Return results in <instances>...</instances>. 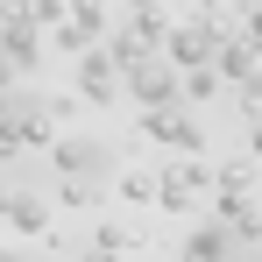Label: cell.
Segmentation results:
<instances>
[{
  "mask_svg": "<svg viewBox=\"0 0 262 262\" xmlns=\"http://www.w3.org/2000/svg\"><path fill=\"white\" fill-rule=\"evenodd\" d=\"M220 36H234V29H227V14H191V21H170V29H163V57H170L177 71H199V64H213Z\"/></svg>",
  "mask_w": 262,
  "mask_h": 262,
  "instance_id": "1",
  "label": "cell"
},
{
  "mask_svg": "<svg viewBox=\"0 0 262 262\" xmlns=\"http://www.w3.org/2000/svg\"><path fill=\"white\" fill-rule=\"evenodd\" d=\"M199 191H213V163H206L199 149H184L177 163L156 170V206H163V213H191V199H199Z\"/></svg>",
  "mask_w": 262,
  "mask_h": 262,
  "instance_id": "2",
  "label": "cell"
},
{
  "mask_svg": "<svg viewBox=\"0 0 262 262\" xmlns=\"http://www.w3.org/2000/svg\"><path fill=\"white\" fill-rule=\"evenodd\" d=\"M121 92H128L135 106H177V64L163 57V50H149L142 64L121 71Z\"/></svg>",
  "mask_w": 262,
  "mask_h": 262,
  "instance_id": "3",
  "label": "cell"
},
{
  "mask_svg": "<svg viewBox=\"0 0 262 262\" xmlns=\"http://www.w3.org/2000/svg\"><path fill=\"white\" fill-rule=\"evenodd\" d=\"M50 163H57V177H92V184H106V170H114V149H106V142H92V135H64V128H57V142H50Z\"/></svg>",
  "mask_w": 262,
  "mask_h": 262,
  "instance_id": "4",
  "label": "cell"
},
{
  "mask_svg": "<svg viewBox=\"0 0 262 262\" xmlns=\"http://www.w3.org/2000/svg\"><path fill=\"white\" fill-rule=\"evenodd\" d=\"M142 135L149 142H163V149H206V128H199V114L177 99V106H142Z\"/></svg>",
  "mask_w": 262,
  "mask_h": 262,
  "instance_id": "5",
  "label": "cell"
},
{
  "mask_svg": "<svg viewBox=\"0 0 262 262\" xmlns=\"http://www.w3.org/2000/svg\"><path fill=\"white\" fill-rule=\"evenodd\" d=\"M78 99H85V106H114V99H121V71H114V57L99 43L78 50Z\"/></svg>",
  "mask_w": 262,
  "mask_h": 262,
  "instance_id": "6",
  "label": "cell"
},
{
  "mask_svg": "<svg viewBox=\"0 0 262 262\" xmlns=\"http://www.w3.org/2000/svg\"><path fill=\"white\" fill-rule=\"evenodd\" d=\"M0 64L14 71V78H29V71H43V29L21 14V21H0Z\"/></svg>",
  "mask_w": 262,
  "mask_h": 262,
  "instance_id": "7",
  "label": "cell"
},
{
  "mask_svg": "<svg viewBox=\"0 0 262 262\" xmlns=\"http://www.w3.org/2000/svg\"><path fill=\"white\" fill-rule=\"evenodd\" d=\"M213 78H220L227 92H241V99H248V92H255V43H248V36H220Z\"/></svg>",
  "mask_w": 262,
  "mask_h": 262,
  "instance_id": "8",
  "label": "cell"
},
{
  "mask_svg": "<svg viewBox=\"0 0 262 262\" xmlns=\"http://www.w3.org/2000/svg\"><path fill=\"white\" fill-rule=\"evenodd\" d=\"M0 220H7L21 241H43L50 220H57V206H50V191H7V199H0Z\"/></svg>",
  "mask_w": 262,
  "mask_h": 262,
  "instance_id": "9",
  "label": "cell"
},
{
  "mask_svg": "<svg viewBox=\"0 0 262 262\" xmlns=\"http://www.w3.org/2000/svg\"><path fill=\"white\" fill-rule=\"evenodd\" d=\"M184 262H234V234H227V220H206V227H191V241H184Z\"/></svg>",
  "mask_w": 262,
  "mask_h": 262,
  "instance_id": "10",
  "label": "cell"
},
{
  "mask_svg": "<svg viewBox=\"0 0 262 262\" xmlns=\"http://www.w3.org/2000/svg\"><path fill=\"white\" fill-rule=\"evenodd\" d=\"M64 21L85 29V43H99V36L114 29V0H64Z\"/></svg>",
  "mask_w": 262,
  "mask_h": 262,
  "instance_id": "11",
  "label": "cell"
},
{
  "mask_svg": "<svg viewBox=\"0 0 262 262\" xmlns=\"http://www.w3.org/2000/svg\"><path fill=\"white\" fill-rule=\"evenodd\" d=\"M220 78H213V64H199V71H177V99H191V106H206V99H220Z\"/></svg>",
  "mask_w": 262,
  "mask_h": 262,
  "instance_id": "12",
  "label": "cell"
},
{
  "mask_svg": "<svg viewBox=\"0 0 262 262\" xmlns=\"http://www.w3.org/2000/svg\"><path fill=\"white\" fill-rule=\"evenodd\" d=\"M99 199H106V184H92V177H64V184H57V206H78V213H85Z\"/></svg>",
  "mask_w": 262,
  "mask_h": 262,
  "instance_id": "13",
  "label": "cell"
},
{
  "mask_svg": "<svg viewBox=\"0 0 262 262\" xmlns=\"http://www.w3.org/2000/svg\"><path fill=\"white\" fill-rule=\"evenodd\" d=\"M121 199L128 206H156V170H121Z\"/></svg>",
  "mask_w": 262,
  "mask_h": 262,
  "instance_id": "14",
  "label": "cell"
},
{
  "mask_svg": "<svg viewBox=\"0 0 262 262\" xmlns=\"http://www.w3.org/2000/svg\"><path fill=\"white\" fill-rule=\"evenodd\" d=\"M78 106H85L78 92H57V99H43V114L57 121V128H64V121H78Z\"/></svg>",
  "mask_w": 262,
  "mask_h": 262,
  "instance_id": "15",
  "label": "cell"
},
{
  "mask_svg": "<svg viewBox=\"0 0 262 262\" xmlns=\"http://www.w3.org/2000/svg\"><path fill=\"white\" fill-rule=\"evenodd\" d=\"M43 36H50V43H57V50H71V57H78V50H85V29H71V21H50Z\"/></svg>",
  "mask_w": 262,
  "mask_h": 262,
  "instance_id": "16",
  "label": "cell"
},
{
  "mask_svg": "<svg viewBox=\"0 0 262 262\" xmlns=\"http://www.w3.org/2000/svg\"><path fill=\"white\" fill-rule=\"evenodd\" d=\"M92 241H99V248H121V255L135 248V241H128V227H114V220H99V227H92Z\"/></svg>",
  "mask_w": 262,
  "mask_h": 262,
  "instance_id": "17",
  "label": "cell"
},
{
  "mask_svg": "<svg viewBox=\"0 0 262 262\" xmlns=\"http://www.w3.org/2000/svg\"><path fill=\"white\" fill-rule=\"evenodd\" d=\"M29 21L50 29V21H64V0H29Z\"/></svg>",
  "mask_w": 262,
  "mask_h": 262,
  "instance_id": "18",
  "label": "cell"
},
{
  "mask_svg": "<svg viewBox=\"0 0 262 262\" xmlns=\"http://www.w3.org/2000/svg\"><path fill=\"white\" fill-rule=\"evenodd\" d=\"M121 14H163V0H121Z\"/></svg>",
  "mask_w": 262,
  "mask_h": 262,
  "instance_id": "19",
  "label": "cell"
},
{
  "mask_svg": "<svg viewBox=\"0 0 262 262\" xmlns=\"http://www.w3.org/2000/svg\"><path fill=\"white\" fill-rule=\"evenodd\" d=\"M29 14V0H0V21H21Z\"/></svg>",
  "mask_w": 262,
  "mask_h": 262,
  "instance_id": "20",
  "label": "cell"
},
{
  "mask_svg": "<svg viewBox=\"0 0 262 262\" xmlns=\"http://www.w3.org/2000/svg\"><path fill=\"white\" fill-rule=\"evenodd\" d=\"M85 262H121V248H99V241H92V248H85Z\"/></svg>",
  "mask_w": 262,
  "mask_h": 262,
  "instance_id": "21",
  "label": "cell"
},
{
  "mask_svg": "<svg viewBox=\"0 0 262 262\" xmlns=\"http://www.w3.org/2000/svg\"><path fill=\"white\" fill-rule=\"evenodd\" d=\"M0 262H29V248H0Z\"/></svg>",
  "mask_w": 262,
  "mask_h": 262,
  "instance_id": "22",
  "label": "cell"
},
{
  "mask_svg": "<svg viewBox=\"0 0 262 262\" xmlns=\"http://www.w3.org/2000/svg\"><path fill=\"white\" fill-rule=\"evenodd\" d=\"M220 7H227V0H199V14H220Z\"/></svg>",
  "mask_w": 262,
  "mask_h": 262,
  "instance_id": "23",
  "label": "cell"
},
{
  "mask_svg": "<svg viewBox=\"0 0 262 262\" xmlns=\"http://www.w3.org/2000/svg\"><path fill=\"white\" fill-rule=\"evenodd\" d=\"M241 262H248V255H241Z\"/></svg>",
  "mask_w": 262,
  "mask_h": 262,
  "instance_id": "24",
  "label": "cell"
}]
</instances>
